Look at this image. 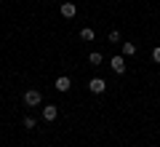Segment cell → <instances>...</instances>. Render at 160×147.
<instances>
[{"label": "cell", "mask_w": 160, "mask_h": 147, "mask_svg": "<svg viewBox=\"0 0 160 147\" xmlns=\"http://www.w3.org/2000/svg\"><path fill=\"white\" fill-rule=\"evenodd\" d=\"M109 43H120V32H118V29H112V32H109Z\"/></svg>", "instance_id": "cell-10"}, {"label": "cell", "mask_w": 160, "mask_h": 147, "mask_svg": "<svg viewBox=\"0 0 160 147\" xmlns=\"http://www.w3.org/2000/svg\"><path fill=\"white\" fill-rule=\"evenodd\" d=\"M40 102H43V94H40L38 88H29V91H24V104H27V107H38Z\"/></svg>", "instance_id": "cell-1"}, {"label": "cell", "mask_w": 160, "mask_h": 147, "mask_svg": "<svg viewBox=\"0 0 160 147\" xmlns=\"http://www.w3.org/2000/svg\"><path fill=\"white\" fill-rule=\"evenodd\" d=\"M64 3H67V0H64Z\"/></svg>", "instance_id": "cell-13"}, {"label": "cell", "mask_w": 160, "mask_h": 147, "mask_svg": "<svg viewBox=\"0 0 160 147\" xmlns=\"http://www.w3.org/2000/svg\"><path fill=\"white\" fill-rule=\"evenodd\" d=\"M136 54V43H123V56H133Z\"/></svg>", "instance_id": "cell-8"}, {"label": "cell", "mask_w": 160, "mask_h": 147, "mask_svg": "<svg viewBox=\"0 0 160 147\" xmlns=\"http://www.w3.org/2000/svg\"><path fill=\"white\" fill-rule=\"evenodd\" d=\"M75 13H78V6H75V3H69V0H67V3H62V16L64 19H72Z\"/></svg>", "instance_id": "cell-4"}, {"label": "cell", "mask_w": 160, "mask_h": 147, "mask_svg": "<svg viewBox=\"0 0 160 147\" xmlns=\"http://www.w3.org/2000/svg\"><path fill=\"white\" fill-rule=\"evenodd\" d=\"M69 86H72V83H69V78H67V75L56 78V91H69Z\"/></svg>", "instance_id": "cell-6"}, {"label": "cell", "mask_w": 160, "mask_h": 147, "mask_svg": "<svg viewBox=\"0 0 160 147\" xmlns=\"http://www.w3.org/2000/svg\"><path fill=\"white\" fill-rule=\"evenodd\" d=\"M24 129H35V118H32V115L24 118Z\"/></svg>", "instance_id": "cell-11"}, {"label": "cell", "mask_w": 160, "mask_h": 147, "mask_svg": "<svg viewBox=\"0 0 160 147\" xmlns=\"http://www.w3.org/2000/svg\"><path fill=\"white\" fill-rule=\"evenodd\" d=\"M152 59H155V62H160V45H158V48H152Z\"/></svg>", "instance_id": "cell-12"}, {"label": "cell", "mask_w": 160, "mask_h": 147, "mask_svg": "<svg viewBox=\"0 0 160 147\" xmlns=\"http://www.w3.org/2000/svg\"><path fill=\"white\" fill-rule=\"evenodd\" d=\"M59 118V110H56V104H48V107H43V120H56Z\"/></svg>", "instance_id": "cell-3"}, {"label": "cell", "mask_w": 160, "mask_h": 147, "mask_svg": "<svg viewBox=\"0 0 160 147\" xmlns=\"http://www.w3.org/2000/svg\"><path fill=\"white\" fill-rule=\"evenodd\" d=\"M80 38H83V40H88V43H93V38H96V32H93L91 27H83V29H80Z\"/></svg>", "instance_id": "cell-7"}, {"label": "cell", "mask_w": 160, "mask_h": 147, "mask_svg": "<svg viewBox=\"0 0 160 147\" xmlns=\"http://www.w3.org/2000/svg\"><path fill=\"white\" fill-rule=\"evenodd\" d=\"M102 59H104V56H102L99 51H91V56H88V62H91L93 67H96V64H102Z\"/></svg>", "instance_id": "cell-9"}, {"label": "cell", "mask_w": 160, "mask_h": 147, "mask_svg": "<svg viewBox=\"0 0 160 147\" xmlns=\"http://www.w3.org/2000/svg\"><path fill=\"white\" fill-rule=\"evenodd\" d=\"M112 70L118 75H123V72H126V59H123V56H112Z\"/></svg>", "instance_id": "cell-5"}, {"label": "cell", "mask_w": 160, "mask_h": 147, "mask_svg": "<svg viewBox=\"0 0 160 147\" xmlns=\"http://www.w3.org/2000/svg\"><path fill=\"white\" fill-rule=\"evenodd\" d=\"M88 88H91V94H104V91H107V83H104L102 78H91Z\"/></svg>", "instance_id": "cell-2"}]
</instances>
